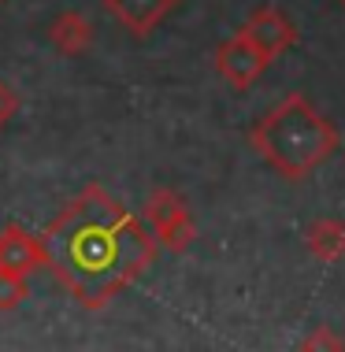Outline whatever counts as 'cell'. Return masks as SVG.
Instances as JSON below:
<instances>
[{
	"label": "cell",
	"mask_w": 345,
	"mask_h": 352,
	"mask_svg": "<svg viewBox=\"0 0 345 352\" xmlns=\"http://www.w3.org/2000/svg\"><path fill=\"white\" fill-rule=\"evenodd\" d=\"M45 267L82 304L101 311L156 263V237L145 219L127 212L104 186H85L37 234Z\"/></svg>",
	"instance_id": "cell-1"
},
{
	"label": "cell",
	"mask_w": 345,
	"mask_h": 352,
	"mask_svg": "<svg viewBox=\"0 0 345 352\" xmlns=\"http://www.w3.org/2000/svg\"><path fill=\"white\" fill-rule=\"evenodd\" d=\"M253 148L267 167H275L286 182H301L315 167H323L338 148V130L304 93H290L256 119Z\"/></svg>",
	"instance_id": "cell-2"
},
{
	"label": "cell",
	"mask_w": 345,
	"mask_h": 352,
	"mask_svg": "<svg viewBox=\"0 0 345 352\" xmlns=\"http://www.w3.org/2000/svg\"><path fill=\"white\" fill-rule=\"evenodd\" d=\"M145 219H149V230L156 237V245H164L171 252H186L197 237L194 212H189V204L182 201L175 189H152L145 201Z\"/></svg>",
	"instance_id": "cell-3"
},
{
	"label": "cell",
	"mask_w": 345,
	"mask_h": 352,
	"mask_svg": "<svg viewBox=\"0 0 345 352\" xmlns=\"http://www.w3.org/2000/svg\"><path fill=\"white\" fill-rule=\"evenodd\" d=\"M242 34L256 45V52L264 56L267 63L279 60L282 52H290L297 45V26L290 23V15L275 4H264L249 15V23L242 26Z\"/></svg>",
	"instance_id": "cell-4"
},
{
	"label": "cell",
	"mask_w": 345,
	"mask_h": 352,
	"mask_svg": "<svg viewBox=\"0 0 345 352\" xmlns=\"http://www.w3.org/2000/svg\"><path fill=\"white\" fill-rule=\"evenodd\" d=\"M264 67H267V60L256 52V45L249 41L242 30H238L234 37H227V41L216 49V71H219V78H227L234 89H249V85L264 74Z\"/></svg>",
	"instance_id": "cell-5"
},
{
	"label": "cell",
	"mask_w": 345,
	"mask_h": 352,
	"mask_svg": "<svg viewBox=\"0 0 345 352\" xmlns=\"http://www.w3.org/2000/svg\"><path fill=\"white\" fill-rule=\"evenodd\" d=\"M37 267H45V252L37 234H30L23 223H8L0 230V274L30 278Z\"/></svg>",
	"instance_id": "cell-6"
},
{
	"label": "cell",
	"mask_w": 345,
	"mask_h": 352,
	"mask_svg": "<svg viewBox=\"0 0 345 352\" xmlns=\"http://www.w3.org/2000/svg\"><path fill=\"white\" fill-rule=\"evenodd\" d=\"M119 26H127L134 37H149L164 19L175 12L182 0H101Z\"/></svg>",
	"instance_id": "cell-7"
},
{
	"label": "cell",
	"mask_w": 345,
	"mask_h": 352,
	"mask_svg": "<svg viewBox=\"0 0 345 352\" xmlns=\"http://www.w3.org/2000/svg\"><path fill=\"white\" fill-rule=\"evenodd\" d=\"M49 41L60 56H85L93 45V23L82 12H60L49 26Z\"/></svg>",
	"instance_id": "cell-8"
},
{
	"label": "cell",
	"mask_w": 345,
	"mask_h": 352,
	"mask_svg": "<svg viewBox=\"0 0 345 352\" xmlns=\"http://www.w3.org/2000/svg\"><path fill=\"white\" fill-rule=\"evenodd\" d=\"M304 249H309L320 263H342L345 260V223L334 215H323L309 223L304 230Z\"/></svg>",
	"instance_id": "cell-9"
},
{
	"label": "cell",
	"mask_w": 345,
	"mask_h": 352,
	"mask_svg": "<svg viewBox=\"0 0 345 352\" xmlns=\"http://www.w3.org/2000/svg\"><path fill=\"white\" fill-rule=\"evenodd\" d=\"M297 352H345V338L331 327H315L304 334V341L297 345Z\"/></svg>",
	"instance_id": "cell-10"
},
{
	"label": "cell",
	"mask_w": 345,
	"mask_h": 352,
	"mask_svg": "<svg viewBox=\"0 0 345 352\" xmlns=\"http://www.w3.org/2000/svg\"><path fill=\"white\" fill-rule=\"evenodd\" d=\"M26 297H30V289H26V278L0 274V311H15Z\"/></svg>",
	"instance_id": "cell-11"
},
{
	"label": "cell",
	"mask_w": 345,
	"mask_h": 352,
	"mask_svg": "<svg viewBox=\"0 0 345 352\" xmlns=\"http://www.w3.org/2000/svg\"><path fill=\"white\" fill-rule=\"evenodd\" d=\"M19 104H23V97H19V89L8 78H0V130L8 126L15 116H19Z\"/></svg>",
	"instance_id": "cell-12"
},
{
	"label": "cell",
	"mask_w": 345,
	"mask_h": 352,
	"mask_svg": "<svg viewBox=\"0 0 345 352\" xmlns=\"http://www.w3.org/2000/svg\"><path fill=\"white\" fill-rule=\"evenodd\" d=\"M338 4H342V8H345V0H338Z\"/></svg>",
	"instance_id": "cell-13"
}]
</instances>
